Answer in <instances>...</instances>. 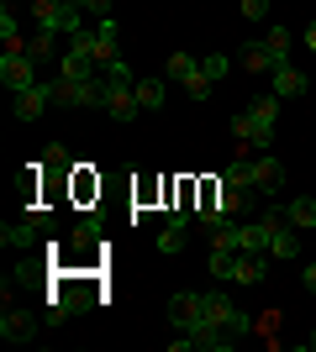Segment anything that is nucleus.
I'll list each match as a JSON object with an SVG mask.
<instances>
[{"mask_svg":"<svg viewBox=\"0 0 316 352\" xmlns=\"http://www.w3.org/2000/svg\"><path fill=\"white\" fill-rule=\"evenodd\" d=\"M0 337L16 342V347H27V342L37 337V321H32L27 310H6V316H0Z\"/></svg>","mask_w":316,"mask_h":352,"instance_id":"nucleus-11","label":"nucleus"},{"mask_svg":"<svg viewBox=\"0 0 316 352\" xmlns=\"http://www.w3.org/2000/svg\"><path fill=\"white\" fill-rule=\"evenodd\" d=\"M200 69L211 74V85H222V79H227V69H232V63H227V53H206V58H200Z\"/></svg>","mask_w":316,"mask_h":352,"instance_id":"nucleus-25","label":"nucleus"},{"mask_svg":"<svg viewBox=\"0 0 316 352\" xmlns=\"http://www.w3.org/2000/svg\"><path fill=\"white\" fill-rule=\"evenodd\" d=\"M232 258H238V252H222V248H211V258H206L211 279H232Z\"/></svg>","mask_w":316,"mask_h":352,"instance_id":"nucleus-24","label":"nucleus"},{"mask_svg":"<svg viewBox=\"0 0 316 352\" xmlns=\"http://www.w3.org/2000/svg\"><path fill=\"white\" fill-rule=\"evenodd\" d=\"M101 111L111 121H137V111H143V100H137V85H116V79H105V100Z\"/></svg>","mask_w":316,"mask_h":352,"instance_id":"nucleus-7","label":"nucleus"},{"mask_svg":"<svg viewBox=\"0 0 316 352\" xmlns=\"http://www.w3.org/2000/svg\"><path fill=\"white\" fill-rule=\"evenodd\" d=\"M242 69H248V74H274L269 43H248V47H242Z\"/></svg>","mask_w":316,"mask_h":352,"instance_id":"nucleus-20","label":"nucleus"},{"mask_svg":"<svg viewBox=\"0 0 316 352\" xmlns=\"http://www.w3.org/2000/svg\"><path fill=\"white\" fill-rule=\"evenodd\" d=\"M274 126H280V95H274V89L269 95H253V100L232 116V137H238L248 153H269Z\"/></svg>","mask_w":316,"mask_h":352,"instance_id":"nucleus-1","label":"nucleus"},{"mask_svg":"<svg viewBox=\"0 0 316 352\" xmlns=\"http://www.w3.org/2000/svg\"><path fill=\"white\" fill-rule=\"evenodd\" d=\"M269 258H301V232H295V226H280V232H274V242H269Z\"/></svg>","mask_w":316,"mask_h":352,"instance_id":"nucleus-18","label":"nucleus"},{"mask_svg":"<svg viewBox=\"0 0 316 352\" xmlns=\"http://www.w3.org/2000/svg\"><path fill=\"white\" fill-rule=\"evenodd\" d=\"M306 47H311V53H316V21H311V27H306Z\"/></svg>","mask_w":316,"mask_h":352,"instance_id":"nucleus-31","label":"nucleus"},{"mask_svg":"<svg viewBox=\"0 0 316 352\" xmlns=\"http://www.w3.org/2000/svg\"><path fill=\"white\" fill-rule=\"evenodd\" d=\"M43 163H48V168H69V147H63V142H48L43 147Z\"/></svg>","mask_w":316,"mask_h":352,"instance_id":"nucleus-27","label":"nucleus"},{"mask_svg":"<svg viewBox=\"0 0 316 352\" xmlns=\"http://www.w3.org/2000/svg\"><path fill=\"white\" fill-rule=\"evenodd\" d=\"M53 85H59L63 111H101V100H105V74H95V79H59L53 74Z\"/></svg>","mask_w":316,"mask_h":352,"instance_id":"nucleus-3","label":"nucleus"},{"mask_svg":"<svg viewBox=\"0 0 316 352\" xmlns=\"http://www.w3.org/2000/svg\"><path fill=\"white\" fill-rule=\"evenodd\" d=\"M311 347H316V331H311Z\"/></svg>","mask_w":316,"mask_h":352,"instance_id":"nucleus-32","label":"nucleus"},{"mask_svg":"<svg viewBox=\"0 0 316 352\" xmlns=\"http://www.w3.org/2000/svg\"><path fill=\"white\" fill-rule=\"evenodd\" d=\"M59 79H95V53L63 47V58H59Z\"/></svg>","mask_w":316,"mask_h":352,"instance_id":"nucleus-14","label":"nucleus"},{"mask_svg":"<svg viewBox=\"0 0 316 352\" xmlns=\"http://www.w3.org/2000/svg\"><path fill=\"white\" fill-rule=\"evenodd\" d=\"M101 74H105V79H116V85H137V79H132V63H127V58H111Z\"/></svg>","mask_w":316,"mask_h":352,"instance_id":"nucleus-26","label":"nucleus"},{"mask_svg":"<svg viewBox=\"0 0 316 352\" xmlns=\"http://www.w3.org/2000/svg\"><path fill=\"white\" fill-rule=\"evenodd\" d=\"M116 37H121V32H116V21H111V16H101V21H95V63H101V69H105L111 58H121Z\"/></svg>","mask_w":316,"mask_h":352,"instance_id":"nucleus-13","label":"nucleus"},{"mask_svg":"<svg viewBox=\"0 0 316 352\" xmlns=\"http://www.w3.org/2000/svg\"><path fill=\"white\" fill-rule=\"evenodd\" d=\"M101 232H105V226H101V216H85V221L74 226V236H69V248H74V252H85L90 242H101Z\"/></svg>","mask_w":316,"mask_h":352,"instance_id":"nucleus-21","label":"nucleus"},{"mask_svg":"<svg viewBox=\"0 0 316 352\" xmlns=\"http://www.w3.org/2000/svg\"><path fill=\"white\" fill-rule=\"evenodd\" d=\"M0 43H6V53H27V43H21V21H16L11 6H0Z\"/></svg>","mask_w":316,"mask_h":352,"instance_id":"nucleus-17","label":"nucleus"},{"mask_svg":"<svg viewBox=\"0 0 316 352\" xmlns=\"http://www.w3.org/2000/svg\"><path fill=\"white\" fill-rule=\"evenodd\" d=\"M37 242V221H6L0 226V248L6 252H27Z\"/></svg>","mask_w":316,"mask_h":352,"instance_id":"nucleus-12","label":"nucleus"},{"mask_svg":"<svg viewBox=\"0 0 316 352\" xmlns=\"http://www.w3.org/2000/svg\"><path fill=\"white\" fill-rule=\"evenodd\" d=\"M280 210H285V221L295 226V232H316V200L311 195H295V200H285Z\"/></svg>","mask_w":316,"mask_h":352,"instance_id":"nucleus-15","label":"nucleus"},{"mask_svg":"<svg viewBox=\"0 0 316 352\" xmlns=\"http://www.w3.org/2000/svg\"><path fill=\"white\" fill-rule=\"evenodd\" d=\"M269 89L280 95V100H295V95H306V79H301V69H295V63H285V69L269 74Z\"/></svg>","mask_w":316,"mask_h":352,"instance_id":"nucleus-16","label":"nucleus"},{"mask_svg":"<svg viewBox=\"0 0 316 352\" xmlns=\"http://www.w3.org/2000/svg\"><path fill=\"white\" fill-rule=\"evenodd\" d=\"M200 321H206V310H200L196 289H180L174 300H169V326H174V331H196Z\"/></svg>","mask_w":316,"mask_h":352,"instance_id":"nucleus-9","label":"nucleus"},{"mask_svg":"<svg viewBox=\"0 0 316 352\" xmlns=\"http://www.w3.org/2000/svg\"><path fill=\"white\" fill-rule=\"evenodd\" d=\"M248 184H253L258 195H274L285 184V163L274 158V153H253V158H248Z\"/></svg>","mask_w":316,"mask_h":352,"instance_id":"nucleus-8","label":"nucleus"},{"mask_svg":"<svg viewBox=\"0 0 316 352\" xmlns=\"http://www.w3.org/2000/svg\"><path fill=\"white\" fill-rule=\"evenodd\" d=\"M269 58H274V69H285L290 63V47H295V37H290V27H269Z\"/></svg>","mask_w":316,"mask_h":352,"instance_id":"nucleus-19","label":"nucleus"},{"mask_svg":"<svg viewBox=\"0 0 316 352\" xmlns=\"http://www.w3.org/2000/svg\"><path fill=\"white\" fill-rule=\"evenodd\" d=\"M164 85H169V79H137V100H143V111H164Z\"/></svg>","mask_w":316,"mask_h":352,"instance_id":"nucleus-22","label":"nucleus"},{"mask_svg":"<svg viewBox=\"0 0 316 352\" xmlns=\"http://www.w3.org/2000/svg\"><path fill=\"white\" fill-rule=\"evenodd\" d=\"M264 11H269V0H242V21H264Z\"/></svg>","mask_w":316,"mask_h":352,"instance_id":"nucleus-29","label":"nucleus"},{"mask_svg":"<svg viewBox=\"0 0 316 352\" xmlns=\"http://www.w3.org/2000/svg\"><path fill=\"white\" fill-rule=\"evenodd\" d=\"M0 85L11 89V95L32 89L37 85V58L32 53H0Z\"/></svg>","mask_w":316,"mask_h":352,"instance_id":"nucleus-6","label":"nucleus"},{"mask_svg":"<svg viewBox=\"0 0 316 352\" xmlns=\"http://www.w3.org/2000/svg\"><path fill=\"white\" fill-rule=\"evenodd\" d=\"M301 284H306V289H311V294H316V263H306V274H301Z\"/></svg>","mask_w":316,"mask_h":352,"instance_id":"nucleus-30","label":"nucleus"},{"mask_svg":"<svg viewBox=\"0 0 316 352\" xmlns=\"http://www.w3.org/2000/svg\"><path fill=\"white\" fill-rule=\"evenodd\" d=\"M158 252H169V258H174V252H185V226H174V221H169L164 232H158Z\"/></svg>","mask_w":316,"mask_h":352,"instance_id":"nucleus-23","label":"nucleus"},{"mask_svg":"<svg viewBox=\"0 0 316 352\" xmlns=\"http://www.w3.org/2000/svg\"><path fill=\"white\" fill-rule=\"evenodd\" d=\"M169 79H174V85H185V95H190V100H211V74L200 69V58H190V53H174V58H169Z\"/></svg>","mask_w":316,"mask_h":352,"instance_id":"nucleus-5","label":"nucleus"},{"mask_svg":"<svg viewBox=\"0 0 316 352\" xmlns=\"http://www.w3.org/2000/svg\"><path fill=\"white\" fill-rule=\"evenodd\" d=\"M32 21H37V32H48V37H74V32H85V11L69 6V0H32Z\"/></svg>","mask_w":316,"mask_h":352,"instance_id":"nucleus-2","label":"nucleus"},{"mask_svg":"<svg viewBox=\"0 0 316 352\" xmlns=\"http://www.w3.org/2000/svg\"><path fill=\"white\" fill-rule=\"evenodd\" d=\"M48 105H59V85H53V79H37L32 89L11 95V111H16V121H27V126H37V121L48 116Z\"/></svg>","mask_w":316,"mask_h":352,"instance_id":"nucleus-4","label":"nucleus"},{"mask_svg":"<svg viewBox=\"0 0 316 352\" xmlns=\"http://www.w3.org/2000/svg\"><path fill=\"white\" fill-rule=\"evenodd\" d=\"M264 274H269V252H238L232 258V284H242V289L264 284Z\"/></svg>","mask_w":316,"mask_h":352,"instance_id":"nucleus-10","label":"nucleus"},{"mask_svg":"<svg viewBox=\"0 0 316 352\" xmlns=\"http://www.w3.org/2000/svg\"><path fill=\"white\" fill-rule=\"evenodd\" d=\"M69 6H79V11L95 16V21H101V16H111V0H69Z\"/></svg>","mask_w":316,"mask_h":352,"instance_id":"nucleus-28","label":"nucleus"}]
</instances>
